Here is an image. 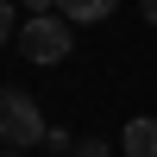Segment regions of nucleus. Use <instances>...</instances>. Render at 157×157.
<instances>
[{
  "mask_svg": "<svg viewBox=\"0 0 157 157\" xmlns=\"http://www.w3.org/2000/svg\"><path fill=\"white\" fill-rule=\"evenodd\" d=\"M75 157H113V151H107V138H82V151H75Z\"/></svg>",
  "mask_w": 157,
  "mask_h": 157,
  "instance_id": "nucleus-7",
  "label": "nucleus"
},
{
  "mask_svg": "<svg viewBox=\"0 0 157 157\" xmlns=\"http://www.w3.org/2000/svg\"><path fill=\"white\" fill-rule=\"evenodd\" d=\"M6 157H25V151H6Z\"/></svg>",
  "mask_w": 157,
  "mask_h": 157,
  "instance_id": "nucleus-10",
  "label": "nucleus"
},
{
  "mask_svg": "<svg viewBox=\"0 0 157 157\" xmlns=\"http://www.w3.org/2000/svg\"><path fill=\"white\" fill-rule=\"evenodd\" d=\"M13 44L25 50V63H63L75 50V38H69V19H63V13H32Z\"/></svg>",
  "mask_w": 157,
  "mask_h": 157,
  "instance_id": "nucleus-2",
  "label": "nucleus"
},
{
  "mask_svg": "<svg viewBox=\"0 0 157 157\" xmlns=\"http://www.w3.org/2000/svg\"><path fill=\"white\" fill-rule=\"evenodd\" d=\"M113 6H120V0H57V13L69 25H94V19H107Z\"/></svg>",
  "mask_w": 157,
  "mask_h": 157,
  "instance_id": "nucleus-4",
  "label": "nucleus"
},
{
  "mask_svg": "<svg viewBox=\"0 0 157 157\" xmlns=\"http://www.w3.org/2000/svg\"><path fill=\"white\" fill-rule=\"evenodd\" d=\"M44 113H38V101L25 94V88H0V145L6 151H32L44 145Z\"/></svg>",
  "mask_w": 157,
  "mask_h": 157,
  "instance_id": "nucleus-1",
  "label": "nucleus"
},
{
  "mask_svg": "<svg viewBox=\"0 0 157 157\" xmlns=\"http://www.w3.org/2000/svg\"><path fill=\"white\" fill-rule=\"evenodd\" d=\"M138 13H145V19H151V25H157V0H138Z\"/></svg>",
  "mask_w": 157,
  "mask_h": 157,
  "instance_id": "nucleus-8",
  "label": "nucleus"
},
{
  "mask_svg": "<svg viewBox=\"0 0 157 157\" xmlns=\"http://www.w3.org/2000/svg\"><path fill=\"white\" fill-rule=\"evenodd\" d=\"M126 157H157V120H126Z\"/></svg>",
  "mask_w": 157,
  "mask_h": 157,
  "instance_id": "nucleus-3",
  "label": "nucleus"
},
{
  "mask_svg": "<svg viewBox=\"0 0 157 157\" xmlns=\"http://www.w3.org/2000/svg\"><path fill=\"white\" fill-rule=\"evenodd\" d=\"M19 38V19H13V0H0V44H13Z\"/></svg>",
  "mask_w": 157,
  "mask_h": 157,
  "instance_id": "nucleus-5",
  "label": "nucleus"
},
{
  "mask_svg": "<svg viewBox=\"0 0 157 157\" xmlns=\"http://www.w3.org/2000/svg\"><path fill=\"white\" fill-rule=\"evenodd\" d=\"M25 6H32V13H50V6H57V0H25Z\"/></svg>",
  "mask_w": 157,
  "mask_h": 157,
  "instance_id": "nucleus-9",
  "label": "nucleus"
},
{
  "mask_svg": "<svg viewBox=\"0 0 157 157\" xmlns=\"http://www.w3.org/2000/svg\"><path fill=\"white\" fill-rule=\"evenodd\" d=\"M44 151H57V157H69V132H57V126H50V132H44Z\"/></svg>",
  "mask_w": 157,
  "mask_h": 157,
  "instance_id": "nucleus-6",
  "label": "nucleus"
}]
</instances>
